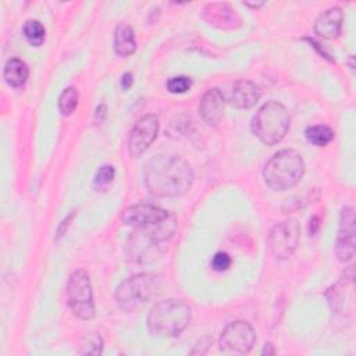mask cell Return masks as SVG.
Wrapping results in <instances>:
<instances>
[{
  "instance_id": "cell-4",
  "label": "cell",
  "mask_w": 356,
  "mask_h": 356,
  "mask_svg": "<svg viewBox=\"0 0 356 356\" xmlns=\"http://www.w3.org/2000/svg\"><path fill=\"white\" fill-rule=\"evenodd\" d=\"M160 280L156 274L140 273L124 280L115 289V302L125 312H138L159 293Z\"/></svg>"
},
{
  "instance_id": "cell-27",
  "label": "cell",
  "mask_w": 356,
  "mask_h": 356,
  "mask_svg": "<svg viewBox=\"0 0 356 356\" xmlns=\"http://www.w3.org/2000/svg\"><path fill=\"white\" fill-rule=\"evenodd\" d=\"M263 355H274V349H273V345L271 343H267L263 349Z\"/></svg>"
},
{
  "instance_id": "cell-15",
  "label": "cell",
  "mask_w": 356,
  "mask_h": 356,
  "mask_svg": "<svg viewBox=\"0 0 356 356\" xmlns=\"http://www.w3.org/2000/svg\"><path fill=\"white\" fill-rule=\"evenodd\" d=\"M343 14L339 7L323 11L314 21V32L323 39H335L341 33Z\"/></svg>"
},
{
  "instance_id": "cell-9",
  "label": "cell",
  "mask_w": 356,
  "mask_h": 356,
  "mask_svg": "<svg viewBox=\"0 0 356 356\" xmlns=\"http://www.w3.org/2000/svg\"><path fill=\"white\" fill-rule=\"evenodd\" d=\"M159 134V120L153 114H146L140 117L129 132L128 149L131 156L139 157L143 154Z\"/></svg>"
},
{
  "instance_id": "cell-28",
  "label": "cell",
  "mask_w": 356,
  "mask_h": 356,
  "mask_svg": "<svg viewBox=\"0 0 356 356\" xmlns=\"http://www.w3.org/2000/svg\"><path fill=\"white\" fill-rule=\"evenodd\" d=\"M243 4L248 6V7H252V8H257V7H261V6H263V3H249V1H245Z\"/></svg>"
},
{
  "instance_id": "cell-6",
  "label": "cell",
  "mask_w": 356,
  "mask_h": 356,
  "mask_svg": "<svg viewBox=\"0 0 356 356\" xmlns=\"http://www.w3.org/2000/svg\"><path fill=\"white\" fill-rule=\"evenodd\" d=\"M68 305L72 313L81 320H92L95 317V303L92 282L85 270H75L67 284Z\"/></svg>"
},
{
  "instance_id": "cell-14",
  "label": "cell",
  "mask_w": 356,
  "mask_h": 356,
  "mask_svg": "<svg viewBox=\"0 0 356 356\" xmlns=\"http://www.w3.org/2000/svg\"><path fill=\"white\" fill-rule=\"evenodd\" d=\"M260 96V89L253 82L239 79L232 83L227 100L236 108H250L259 102Z\"/></svg>"
},
{
  "instance_id": "cell-24",
  "label": "cell",
  "mask_w": 356,
  "mask_h": 356,
  "mask_svg": "<svg viewBox=\"0 0 356 356\" xmlns=\"http://www.w3.org/2000/svg\"><path fill=\"white\" fill-rule=\"evenodd\" d=\"M231 266V257L225 252H217L211 259V267L216 271H225Z\"/></svg>"
},
{
  "instance_id": "cell-8",
  "label": "cell",
  "mask_w": 356,
  "mask_h": 356,
  "mask_svg": "<svg viewBox=\"0 0 356 356\" xmlns=\"http://www.w3.org/2000/svg\"><path fill=\"white\" fill-rule=\"evenodd\" d=\"M256 334L246 321L228 324L220 337V350L227 355H246L254 345Z\"/></svg>"
},
{
  "instance_id": "cell-25",
  "label": "cell",
  "mask_w": 356,
  "mask_h": 356,
  "mask_svg": "<svg viewBox=\"0 0 356 356\" xmlns=\"http://www.w3.org/2000/svg\"><path fill=\"white\" fill-rule=\"evenodd\" d=\"M132 82H134V76H132L131 72H125V74L121 76V86H122L124 90H128V89L131 88Z\"/></svg>"
},
{
  "instance_id": "cell-20",
  "label": "cell",
  "mask_w": 356,
  "mask_h": 356,
  "mask_svg": "<svg viewBox=\"0 0 356 356\" xmlns=\"http://www.w3.org/2000/svg\"><path fill=\"white\" fill-rule=\"evenodd\" d=\"M79 100V93L74 86H70L63 90L58 99V108L63 115H70L74 113V110L78 106Z\"/></svg>"
},
{
  "instance_id": "cell-5",
  "label": "cell",
  "mask_w": 356,
  "mask_h": 356,
  "mask_svg": "<svg viewBox=\"0 0 356 356\" xmlns=\"http://www.w3.org/2000/svg\"><path fill=\"white\" fill-rule=\"evenodd\" d=\"M291 118L286 108L278 102H268L254 114L252 131L264 145L273 146L284 139Z\"/></svg>"
},
{
  "instance_id": "cell-2",
  "label": "cell",
  "mask_w": 356,
  "mask_h": 356,
  "mask_svg": "<svg viewBox=\"0 0 356 356\" xmlns=\"http://www.w3.org/2000/svg\"><path fill=\"white\" fill-rule=\"evenodd\" d=\"M305 174V161L293 149L277 152L264 165L263 178L273 191H285L295 186Z\"/></svg>"
},
{
  "instance_id": "cell-19",
  "label": "cell",
  "mask_w": 356,
  "mask_h": 356,
  "mask_svg": "<svg viewBox=\"0 0 356 356\" xmlns=\"http://www.w3.org/2000/svg\"><path fill=\"white\" fill-rule=\"evenodd\" d=\"M24 35L32 46H40L46 38V29L39 21L28 19L24 25Z\"/></svg>"
},
{
  "instance_id": "cell-13",
  "label": "cell",
  "mask_w": 356,
  "mask_h": 356,
  "mask_svg": "<svg viewBox=\"0 0 356 356\" xmlns=\"http://www.w3.org/2000/svg\"><path fill=\"white\" fill-rule=\"evenodd\" d=\"M199 114L210 127H217L221 122L224 117V95L220 89L213 88L203 95L199 103Z\"/></svg>"
},
{
  "instance_id": "cell-26",
  "label": "cell",
  "mask_w": 356,
  "mask_h": 356,
  "mask_svg": "<svg viewBox=\"0 0 356 356\" xmlns=\"http://www.w3.org/2000/svg\"><path fill=\"white\" fill-rule=\"evenodd\" d=\"M320 222H318V217H312L310 218V224H309V231H310V235H314L317 232V228H318Z\"/></svg>"
},
{
  "instance_id": "cell-10",
  "label": "cell",
  "mask_w": 356,
  "mask_h": 356,
  "mask_svg": "<svg viewBox=\"0 0 356 356\" xmlns=\"http://www.w3.org/2000/svg\"><path fill=\"white\" fill-rule=\"evenodd\" d=\"M335 253L342 263L352 260L355 256V213L352 207H343L341 211Z\"/></svg>"
},
{
  "instance_id": "cell-18",
  "label": "cell",
  "mask_w": 356,
  "mask_h": 356,
  "mask_svg": "<svg viewBox=\"0 0 356 356\" xmlns=\"http://www.w3.org/2000/svg\"><path fill=\"white\" fill-rule=\"evenodd\" d=\"M307 142L314 146H325L334 138V131L328 125H313L305 131Z\"/></svg>"
},
{
  "instance_id": "cell-7",
  "label": "cell",
  "mask_w": 356,
  "mask_h": 356,
  "mask_svg": "<svg viewBox=\"0 0 356 356\" xmlns=\"http://www.w3.org/2000/svg\"><path fill=\"white\" fill-rule=\"evenodd\" d=\"M299 236L300 229L298 221L293 218H288L275 224L271 228L267 236V246L275 259L284 260L295 252Z\"/></svg>"
},
{
  "instance_id": "cell-1",
  "label": "cell",
  "mask_w": 356,
  "mask_h": 356,
  "mask_svg": "<svg viewBox=\"0 0 356 356\" xmlns=\"http://www.w3.org/2000/svg\"><path fill=\"white\" fill-rule=\"evenodd\" d=\"M149 192L160 197L185 195L193 184V171L186 160L177 154H157L152 157L143 171Z\"/></svg>"
},
{
  "instance_id": "cell-22",
  "label": "cell",
  "mask_w": 356,
  "mask_h": 356,
  "mask_svg": "<svg viewBox=\"0 0 356 356\" xmlns=\"http://www.w3.org/2000/svg\"><path fill=\"white\" fill-rule=\"evenodd\" d=\"M114 175H115L114 167L110 165V164H104V165H102V167L96 171L93 184H95V186H97V188H103V186L108 185V184L114 179Z\"/></svg>"
},
{
  "instance_id": "cell-23",
  "label": "cell",
  "mask_w": 356,
  "mask_h": 356,
  "mask_svg": "<svg viewBox=\"0 0 356 356\" xmlns=\"http://www.w3.org/2000/svg\"><path fill=\"white\" fill-rule=\"evenodd\" d=\"M192 85V81L191 78L188 76H172L168 82H167V89L171 92V93H185Z\"/></svg>"
},
{
  "instance_id": "cell-17",
  "label": "cell",
  "mask_w": 356,
  "mask_h": 356,
  "mask_svg": "<svg viewBox=\"0 0 356 356\" xmlns=\"http://www.w3.org/2000/svg\"><path fill=\"white\" fill-rule=\"evenodd\" d=\"M29 76L26 64L19 58H10L4 67V79L13 88H21L25 85Z\"/></svg>"
},
{
  "instance_id": "cell-12",
  "label": "cell",
  "mask_w": 356,
  "mask_h": 356,
  "mask_svg": "<svg viewBox=\"0 0 356 356\" xmlns=\"http://www.w3.org/2000/svg\"><path fill=\"white\" fill-rule=\"evenodd\" d=\"M203 19L218 29H236L241 25V18L235 10L227 3H209L203 8Z\"/></svg>"
},
{
  "instance_id": "cell-3",
  "label": "cell",
  "mask_w": 356,
  "mask_h": 356,
  "mask_svg": "<svg viewBox=\"0 0 356 356\" xmlns=\"http://www.w3.org/2000/svg\"><path fill=\"white\" fill-rule=\"evenodd\" d=\"M191 321V309L178 299L157 302L149 312L147 328L157 337H175Z\"/></svg>"
},
{
  "instance_id": "cell-21",
  "label": "cell",
  "mask_w": 356,
  "mask_h": 356,
  "mask_svg": "<svg viewBox=\"0 0 356 356\" xmlns=\"http://www.w3.org/2000/svg\"><path fill=\"white\" fill-rule=\"evenodd\" d=\"M102 349H103L102 337L97 334H89L82 339L78 352L82 355H99L102 353Z\"/></svg>"
},
{
  "instance_id": "cell-16",
  "label": "cell",
  "mask_w": 356,
  "mask_h": 356,
  "mask_svg": "<svg viewBox=\"0 0 356 356\" xmlns=\"http://www.w3.org/2000/svg\"><path fill=\"white\" fill-rule=\"evenodd\" d=\"M114 50L121 57H128L136 50L134 29L128 24H118L114 32Z\"/></svg>"
},
{
  "instance_id": "cell-11",
  "label": "cell",
  "mask_w": 356,
  "mask_h": 356,
  "mask_svg": "<svg viewBox=\"0 0 356 356\" xmlns=\"http://www.w3.org/2000/svg\"><path fill=\"white\" fill-rule=\"evenodd\" d=\"M170 213L159 206L139 203L127 207L121 214V221L127 225H132L136 228L153 225L168 218Z\"/></svg>"
}]
</instances>
